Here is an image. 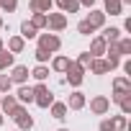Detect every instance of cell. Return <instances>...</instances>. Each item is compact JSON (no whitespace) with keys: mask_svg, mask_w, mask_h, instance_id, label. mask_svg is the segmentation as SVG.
I'll return each instance as SVG.
<instances>
[{"mask_svg":"<svg viewBox=\"0 0 131 131\" xmlns=\"http://www.w3.org/2000/svg\"><path fill=\"white\" fill-rule=\"evenodd\" d=\"M8 118H13V121H16L18 131H31V128H34V116H31V113H28V108H26V105H21V103L13 108V113H10Z\"/></svg>","mask_w":131,"mask_h":131,"instance_id":"6da1fadb","label":"cell"},{"mask_svg":"<svg viewBox=\"0 0 131 131\" xmlns=\"http://www.w3.org/2000/svg\"><path fill=\"white\" fill-rule=\"evenodd\" d=\"M34 103H36L39 108H44V111H49V105L54 103V93L49 90L46 82H36V85H34Z\"/></svg>","mask_w":131,"mask_h":131,"instance_id":"7a4b0ae2","label":"cell"},{"mask_svg":"<svg viewBox=\"0 0 131 131\" xmlns=\"http://www.w3.org/2000/svg\"><path fill=\"white\" fill-rule=\"evenodd\" d=\"M36 39H39V49H44V51H49V54H57V51L62 49L59 34H39Z\"/></svg>","mask_w":131,"mask_h":131,"instance_id":"3957f363","label":"cell"},{"mask_svg":"<svg viewBox=\"0 0 131 131\" xmlns=\"http://www.w3.org/2000/svg\"><path fill=\"white\" fill-rule=\"evenodd\" d=\"M85 72H88V70H82L77 62H70L67 72H64V75H67V77H64V82H70L72 88H80V85L85 82Z\"/></svg>","mask_w":131,"mask_h":131,"instance_id":"277c9868","label":"cell"},{"mask_svg":"<svg viewBox=\"0 0 131 131\" xmlns=\"http://www.w3.org/2000/svg\"><path fill=\"white\" fill-rule=\"evenodd\" d=\"M67 16L64 13H46V28H49V34H59V31H64L67 28Z\"/></svg>","mask_w":131,"mask_h":131,"instance_id":"5b68a950","label":"cell"},{"mask_svg":"<svg viewBox=\"0 0 131 131\" xmlns=\"http://www.w3.org/2000/svg\"><path fill=\"white\" fill-rule=\"evenodd\" d=\"M10 82L13 85H28V77H31V70L26 67V64H13L10 67Z\"/></svg>","mask_w":131,"mask_h":131,"instance_id":"8992f818","label":"cell"},{"mask_svg":"<svg viewBox=\"0 0 131 131\" xmlns=\"http://www.w3.org/2000/svg\"><path fill=\"white\" fill-rule=\"evenodd\" d=\"M108 111H111L108 95H95V98H90V113H93V116H105Z\"/></svg>","mask_w":131,"mask_h":131,"instance_id":"52a82bcc","label":"cell"},{"mask_svg":"<svg viewBox=\"0 0 131 131\" xmlns=\"http://www.w3.org/2000/svg\"><path fill=\"white\" fill-rule=\"evenodd\" d=\"M64 103H67V111H82V108L88 105V98H85L82 90H72L70 98L64 100Z\"/></svg>","mask_w":131,"mask_h":131,"instance_id":"ba28073f","label":"cell"},{"mask_svg":"<svg viewBox=\"0 0 131 131\" xmlns=\"http://www.w3.org/2000/svg\"><path fill=\"white\" fill-rule=\"evenodd\" d=\"M16 100H18L21 105H31V103H34V88H31V85H18Z\"/></svg>","mask_w":131,"mask_h":131,"instance_id":"9c48e42d","label":"cell"},{"mask_svg":"<svg viewBox=\"0 0 131 131\" xmlns=\"http://www.w3.org/2000/svg\"><path fill=\"white\" fill-rule=\"evenodd\" d=\"M67 103H64V100H54L51 105H49V116L51 118H57V121H64V118H67Z\"/></svg>","mask_w":131,"mask_h":131,"instance_id":"30bf717a","label":"cell"},{"mask_svg":"<svg viewBox=\"0 0 131 131\" xmlns=\"http://www.w3.org/2000/svg\"><path fill=\"white\" fill-rule=\"evenodd\" d=\"M70 57H64V54H57V57H51V72H57V75H64L67 72V67H70Z\"/></svg>","mask_w":131,"mask_h":131,"instance_id":"8fae6325","label":"cell"},{"mask_svg":"<svg viewBox=\"0 0 131 131\" xmlns=\"http://www.w3.org/2000/svg\"><path fill=\"white\" fill-rule=\"evenodd\" d=\"M100 31H103V34H98V36H100V39H103V41H105V44H113V41H118V39H121V36H123V34H121V28H118V26H103V28H100Z\"/></svg>","mask_w":131,"mask_h":131,"instance_id":"7c38bea8","label":"cell"},{"mask_svg":"<svg viewBox=\"0 0 131 131\" xmlns=\"http://www.w3.org/2000/svg\"><path fill=\"white\" fill-rule=\"evenodd\" d=\"M88 54H90L93 59H100V57H105V41H103L100 36H93V41H90V49H88Z\"/></svg>","mask_w":131,"mask_h":131,"instance_id":"4fadbf2b","label":"cell"},{"mask_svg":"<svg viewBox=\"0 0 131 131\" xmlns=\"http://www.w3.org/2000/svg\"><path fill=\"white\" fill-rule=\"evenodd\" d=\"M113 93H116V95H131V80H128L126 75L116 77V80H113Z\"/></svg>","mask_w":131,"mask_h":131,"instance_id":"5bb4252c","label":"cell"},{"mask_svg":"<svg viewBox=\"0 0 131 131\" xmlns=\"http://www.w3.org/2000/svg\"><path fill=\"white\" fill-rule=\"evenodd\" d=\"M28 8H31V13H51V8H54V0H28Z\"/></svg>","mask_w":131,"mask_h":131,"instance_id":"9a60e30c","label":"cell"},{"mask_svg":"<svg viewBox=\"0 0 131 131\" xmlns=\"http://www.w3.org/2000/svg\"><path fill=\"white\" fill-rule=\"evenodd\" d=\"M54 5L59 8V13H64V16H72V13H80V3L77 0H54Z\"/></svg>","mask_w":131,"mask_h":131,"instance_id":"2e32d148","label":"cell"},{"mask_svg":"<svg viewBox=\"0 0 131 131\" xmlns=\"http://www.w3.org/2000/svg\"><path fill=\"white\" fill-rule=\"evenodd\" d=\"M85 21L90 23V28H93V31H98V28H103V26H105V13H103V10H90Z\"/></svg>","mask_w":131,"mask_h":131,"instance_id":"e0dca14e","label":"cell"},{"mask_svg":"<svg viewBox=\"0 0 131 131\" xmlns=\"http://www.w3.org/2000/svg\"><path fill=\"white\" fill-rule=\"evenodd\" d=\"M103 13L105 16H123L121 0H103Z\"/></svg>","mask_w":131,"mask_h":131,"instance_id":"ac0fdd59","label":"cell"},{"mask_svg":"<svg viewBox=\"0 0 131 131\" xmlns=\"http://www.w3.org/2000/svg\"><path fill=\"white\" fill-rule=\"evenodd\" d=\"M18 105V100H16V95H3V100H0V113H3V116H10L13 113V108Z\"/></svg>","mask_w":131,"mask_h":131,"instance_id":"d6986e66","label":"cell"},{"mask_svg":"<svg viewBox=\"0 0 131 131\" xmlns=\"http://www.w3.org/2000/svg\"><path fill=\"white\" fill-rule=\"evenodd\" d=\"M5 49H8V51H10V54L16 57V54H21V51L26 49V41H23L21 36H10V39H8V46H5Z\"/></svg>","mask_w":131,"mask_h":131,"instance_id":"ffe728a7","label":"cell"},{"mask_svg":"<svg viewBox=\"0 0 131 131\" xmlns=\"http://www.w3.org/2000/svg\"><path fill=\"white\" fill-rule=\"evenodd\" d=\"M13 64H16V57H13L8 49H3V51H0V72H8Z\"/></svg>","mask_w":131,"mask_h":131,"instance_id":"44dd1931","label":"cell"},{"mask_svg":"<svg viewBox=\"0 0 131 131\" xmlns=\"http://www.w3.org/2000/svg\"><path fill=\"white\" fill-rule=\"evenodd\" d=\"M18 36L26 41V39H36V36H39V31H36V26H34L31 21H23V23H21V34H18Z\"/></svg>","mask_w":131,"mask_h":131,"instance_id":"7402d4cb","label":"cell"},{"mask_svg":"<svg viewBox=\"0 0 131 131\" xmlns=\"http://www.w3.org/2000/svg\"><path fill=\"white\" fill-rule=\"evenodd\" d=\"M88 70H90L93 75H108V72H111V70H108V64H105V59H103V57H100V59H93Z\"/></svg>","mask_w":131,"mask_h":131,"instance_id":"603a6c76","label":"cell"},{"mask_svg":"<svg viewBox=\"0 0 131 131\" xmlns=\"http://www.w3.org/2000/svg\"><path fill=\"white\" fill-rule=\"evenodd\" d=\"M31 77L36 82H46L49 80V67H46V64H36V67L31 70Z\"/></svg>","mask_w":131,"mask_h":131,"instance_id":"cb8c5ba5","label":"cell"},{"mask_svg":"<svg viewBox=\"0 0 131 131\" xmlns=\"http://www.w3.org/2000/svg\"><path fill=\"white\" fill-rule=\"evenodd\" d=\"M118 54H121V59L131 57V36H121L118 39Z\"/></svg>","mask_w":131,"mask_h":131,"instance_id":"d4e9b609","label":"cell"},{"mask_svg":"<svg viewBox=\"0 0 131 131\" xmlns=\"http://www.w3.org/2000/svg\"><path fill=\"white\" fill-rule=\"evenodd\" d=\"M103 59H105V64H108V70H111V72L121 67V57H118V54H105Z\"/></svg>","mask_w":131,"mask_h":131,"instance_id":"484cf974","label":"cell"},{"mask_svg":"<svg viewBox=\"0 0 131 131\" xmlns=\"http://www.w3.org/2000/svg\"><path fill=\"white\" fill-rule=\"evenodd\" d=\"M31 23L36 26V31H41V28H46V16L44 13H31Z\"/></svg>","mask_w":131,"mask_h":131,"instance_id":"4316f807","label":"cell"},{"mask_svg":"<svg viewBox=\"0 0 131 131\" xmlns=\"http://www.w3.org/2000/svg\"><path fill=\"white\" fill-rule=\"evenodd\" d=\"M13 90V82H10V77L8 75H0V95H8Z\"/></svg>","mask_w":131,"mask_h":131,"instance_id":"83f0119b","label":"cell"},{"mask_svg":"<svg viewBox=\"0 0 131 131\" xmlns=\"http://www.w3.org/2000/svg\"><path fill=\"white\" fill-rule=\"evenodd\" d=\"M113 126H116V131H126L128 128V118L118 113V116H113Z\"/></svg>","mask_w":131,"mask_h":131,"instance_id":"f1b7e54d","label":"cell"},{"mask_svg":"<svg viewBox=\"0 0 131 131\" xmlns=\"http://www.w3.org/2000/svg\"><path fill=\"white\" fill-rule=\"evenodd\" d=\"M75 62H77V64H80V67H82V70H88V67H90V62H93V57H90V54H88V51H80V54H77V59H75Z\"/></svg>","mask_w":131,"mask_h":131,"instance_id":"f546056e","label":"cell"},{"mask_svg":"<svg viewBox=\"0 0 131 131\" xmlns=\"http://www.w3.org/2000/svg\"><path fill=\"white\" fill-rule=\"evenodd\" d=\"M18 8V0H0V10H5V13H16Z\"/></svg>","mask_w":131,"mask_h":131,"instance_id":"4dcf8cb0","label":"cell"},{"mask_svg":"<svg viewBox=\"0 0 131 131\" xmlns=\"http://www.w3.org/2000/svg\"><path fill=\"white\" fill-rule=\"evenodd\" d=\"M77 34H80V36H90V34H95V31H93V28H90V23L82 18V21L77 23Z\"/></svg>","mask_w":131,"mask_h":131,"instance_id":"1f68e13d","label":"cell"},{"mask_svg":"<svg viewBox=\"0 0 131 131\" xmlns=\"http://www.w3.org/2000/svg\"><path fill=\"white\" fill-rule=\"evenodd\" d=\"M34 57H36V62H39V64H46V62L51 59V54H49V51H44V49H39V46H36Z\"/></svg>","mask_w":131,"mask_h":131,"instance_id":"d6a6232c","label":"cell"},{"mask_svg":"<svg viewBox=\"0 0 131 131\" xmlns=\"http://www.w3.org/2000/svg\"><path fill=\"white\" fill-rule=\"evenodd\" d=\"M118 108H121V116H128V113H131V95H126V98L118 103Z\"/></svg>","mask_w":131,"mask_h":131,"instance_id":"836d02e7","label":"cell"},{"mask_svg":"<svg viewBox=\"0 0 131 131\" xmlns=\"http://www.w3.org/2000/svg\"><path fill=\"white\" fill-rule=\"evenodd\" d=\"M98 131H116V126H113V118H103V121L98 123Z\"/></svg>","mask_w":131,"mask_h":131,"instance_id":"e575fe53","label":"cell"},{"mask_svg":"<svg viewBox=\"0 0 131 131\" xmlns=\"http://www.w3.org/2000/svg\"><path fill=\"white\" fill-rule=\"evenodd\" d=\"M121 70L126 72V77L131 80V59H121Z\"/></svg>","mask_w":131,"mask_h":131,"instance_id":"d590c367","label":"cell"},{"mask_svg":"<svg viewBox=\"0 0 131 131\" xmlns=\"http://www.w3.org/2000/svg\"><path fill=\"white\" fill-rule=\"evenodd\" d=\"M77 3H80V8L85 5V8H90V10H93V5H95V0H77Z\"/></svg>","mask_w":131,"mask_h":131,"instance_id":"8d00e7d4","label":"cell"},{"mask_svg":"<svg viewBox=\"0 0 131 131\" xmlns=\"http://www.w3.org/2000/svg\"><path fill=\"white\" fill-rule=\"evenodd\" d=\"M123 31H128V34H131V18H126V21H123Z\"/></svg>","mask_w":131,"mask_h":131,"instance_id":"74e56055","label":"cell"},{"mask_svg":"<svg viewBox=\"0 0 131 131\" xmlns=\"http://www.w3.org/2000/svg\"><path fill=\"white\" fill-rule=\"evenodd\" d=\"M5 49V41H3V36H0V51H3Z\"/></svg>","mask_w":131,"mask_h":131,"instance_id":"f35d334b","label":"cell"},{"mask_svg":"<svg viewBox=\"0 0 131 131\" xmlns=\"http://www.w3.org/2000/svg\"><path fill=\"white\" fill-rule=\"evenodd\" d=\"M3 28H5V21H3V18H0V31H3Z\"/></svg>","mask_w":131,"mask_h":131,"instance_id":"ab89813d","label":"cell"},{"mask_svg":"<svg viewBox=\"0 0 131 131\" xmlns=\"http://www.w3.org/2000/svg\"><path fill=\"white\" fill-rule=\"evenodd\" d=\"M3 121H5V116H3V113H0V126H3Z\"/></svg>","mask_w":131,"mask_h":131,"instance_id":"60d3db41","label":"cell"},{"mask_svg":"<svg viewBox=\"0 0 131 131\" xmlns=\"http://www.w3.org/2000/svg\"><path fill=\"white\" fill-rule=\"evenodd\" d=\"M57 131H70V128H57Z\"/></svg>","mask_w":131,"mask_h":131,"instance_id":"b9f144b4","label":"cell"},{"mask_svg":"<svg viewBox=\"0 0 131 131\" xmlns=\"http://www.w3.org/2000/svg\"><path fill=\"white\" fill-rule=\"evenodd\" d=\"M0 100H3V95H0Z\"/></svg>","mask_w":131,"mask_h":131,"instance_id":"7bdbcfd3","label":"cell"}]
</instances>
